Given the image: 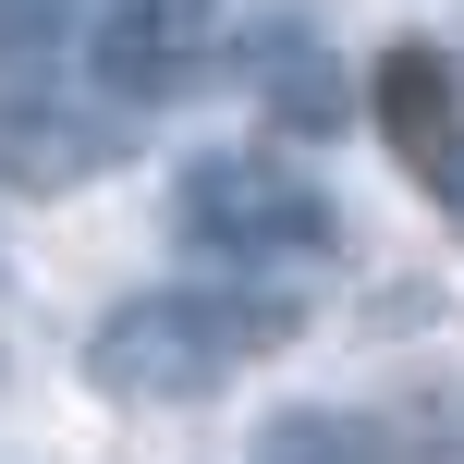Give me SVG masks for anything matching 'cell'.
Returning a JSON list of instances; mask_svg holds the SVG:
<instances>
[{
  "label": "cell",
  "mask_w": 464,
  "mask_h": 464,
  "mask_svg": "<svg viewBox=\"0 0 464 464\" xmlns=\"http://www.w3.org/2000/svg\"><path fill=\"white\" fill-rule=\"evenodd\" d=\"M281 343H294V294H196V281H171V294H122L86 330V379L111 403H208L232 367H256Z\"/></svg>",
  "instance_id": "cell-1"
},
{
  "label": "cell",
  "mask_w": 464,
  "mask_h": 464,
  "mask_svg": "<svg viewBox=\"0 0 464 464\" xmlns=\"http://www.w3.org/2000/svg\"><path fill=\"white\" fill-rule=\"evenodd\" d=\"M171 220H184V245L245 256V269H269V256H318V245H330V196L294 184L281 160H245V147L196 160L184 196H171Z\"/></svg>",
  "instance_id": "cell-2"
},
{
  "label": "cell",
  "mask_w": 464,
  "mask_h": 464,
  "mask_svg": "<svg viewBox=\"0 0 464 464\" xmlns=\"http://www.w3.org/2000/svg\"><path fill=\"white\" fill-rule=\"evenodd\" d=\"M73 37V0H0V49H49Z\"/></svg>",
  "instance_id": "cell-5"
},
{
  "label": "cell",
  "mask_w": 464,
  "mask_h": 464,
  "mask_svg": "<svg viewBox=\"0 0 464 464\" xmlns=\"http://www.w3.org/2000/svg\"><path fill=\"white\" fill-rule=\"evenodd\" d=\"M122 160H135V122L98 111V98H37V86L0 98V184L13 196H73Z\"/></svg>",
  "instance_id": "cell-3"
},
{
  "label": "cell",
  "mask_w": 464,
  "mask_h": 464,
  "mask_svg": "<svg viewBox=\"0 0 464 464\" xmlns=\"http://www.w3.org/2000/svg\"><path fill=\"white\" fill-rule=\"evenodd\" d=\"M367 98H379L392 160L416 171V184L440 196V220L464 232V62H440V49H392Z\"/></svg>",
  "instance_id": "cell-4"
}]
</instances>
